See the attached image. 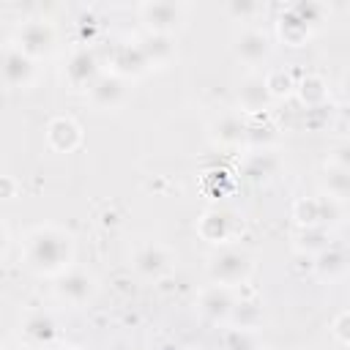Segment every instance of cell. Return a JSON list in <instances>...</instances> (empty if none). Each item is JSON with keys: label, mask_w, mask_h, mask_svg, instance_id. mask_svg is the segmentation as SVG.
Wrapping results in <instances>:
<instances>
[{"label": "cell", "mask_w": 350, "mask_h": 350, "mask_svg": "<svg viewBox=\"0 0 350 350\" xmlns=\"http://www.w3.org/2000/svg\"><path fill=\"white\" fill-rule=\"evenodd\" d=\"M8 350H11V347H8Z\"/></svg>", "instance_id": "cell-35"}, {"label": "cell", "mask_w": 350, "mask_h": 350, "mask_svg": "<svg viewBox=\"0 0 350 350\" xmlns=\"http://www.w3.org/2000/svg\"><path fill=\"white\" fill-rule=\"evenodd\" d=\"M200 309H202V314L211 317V320H227V317L232 314V309H235V301H232V295H230L227 287L213 284V287H208V290L200 295Z\"/></svg>", "instance_id": "cell-13"}, {"label": "cell", "mask_w": 350, "mask_h": 350, "mask_svg": "<svg viewBox=\"0 0 350 350\" xmlns=\"http://www.w3.org/2000/svg\"><path fill=\"white\" fill-rule=\"evenodd\" d=\"M347 262H350V257H347L345 249L328 246V249H323V252L317 254V260H314V271H317L320 276H325V279H334V276H339V273L347 268Z\"/></svg>", "instance_id": "cell-20"}, {"label": "cell", "mask_w": 350, "mask_h": 350, "mask_svg": "<svg viewBox=\"0 0 350 350\" xmlns=\"http://www.w3.org/2000/svg\"><path fill=\"white\" fill-rule=\"evenodd\" d=\"M331 246V238H328V230L325 227H304L298 232V249L301 252H323Z\"/></svg>", "instance_id": "cell-23"}, {"label": "cell", "mask_w": 350, "mask_h": 350, "mask_svg": "<svg viewBox=\"0 0 350 350\" xmlns=\"http://www.w3.org/2000/svg\"><path fill=\"white\" fill-rule=\"evenodd\" d=\"M57 295L68 304H85L93 295V279L82 271H68L57 282Z\"/></svg>", "instance_id": "cell-15"}, {"label": "cell", "mask_w": 350, "mask_h": 350, "mask_svg": "<svg viewBox=\"0 0 350 350\" xmlns=\"http://www.w3.org/2000/svg\"><path fill=\"white\" fill-rule=\"evenodd\" d=\"M88 96L90 101L98 107V109H115L123 104L126 98V82L123 77H118L115 71L112 74H101L90 88H88Z\"/></svg>", "instance_id": "cell-8"}, {"label": "cell", "mask_w": 350, "mask_h": 350, "mask_svg": "<svg viewBox=\"0 0 350 350\" xmlns=\"http://www.w3.org/2000/svg\"><path fill=\"white\" fill-rule=\"evenodd\" d=\"M279 33L287 44H301L306 36H309V25L295 14V8L284 11V16L279 19Z\"/></svg>", "instance_id": "cell-21"}, {"label": "cell", "mask_w": 350, "mask_h": 350, "mask_svg": "<svg viewBox=\"0 0 350 350\" xmlns=\"http://www.w3.org/2000/svg\"><path fill=\"white\" fill-rule=\"evenodd\" d=\"M254 8H257V5H252V3H232V5H230V11H232V14H241V16H243V14H252Z\"/></svg>", "instance_id": "cell-32"}, {"label": "cell", "mask_w": 350, "mask_h": 350, "mask_svg": "<svg viewBox=\"0 0 350 350\" xmlns=\"http://www.w3.org/2000/svg\"><path fill=\"white\" fill-rule=\"evenodd\" d=\"M334 334H336L339 342L350 345V312H345V314H339V317L334 320Z\"/></svg>", "instance_id": "cell-31"}, {"label": "cell", "mask_w": 350, "mask_h": 350, "mask_svg": "<svg viewBox=\"0 0 350 350\" xmlns=\"http://www.w3.org/2000/svg\"><path fill=\"white\" fill-rule=\"evenodd\" d=\"M98 77H101V66H98V57L93 49L79 46L77 52H71V57L66 63V79L74 88H90Z\"/></svg>", "instance_id": "cell-5"}, {"label": "cell", "mask_w": 350, "mask_h": 350, "mask_svg": "<svg viewBox=\"0 0 350 350\" xmlns=\"http://www.w3.org/2000/svg\"><path fill=\"white\" fill-rule=\"evenodd\" d=\"M246 131H249V126L238 118V115H221L213 126H211V137L219 142V145H241V142H246Z\"/></svg>", "instance_id": "cell-16"}, {"label": "cell", "mask_w": 350, "mask_h": 350, "mask_svg": "<svg viewBox=\"0 0 350 350\" xmlns=\"http://www.w3.org/2000/svg\"><path fill=\"white\" fill-rule=\"evenodd\" d=\"M325 189H328V197L334 200H350V172L331 164L325 170Z\"/></svg>", "instance_id": "cell-22"}, {"label": "cell", "mask_w": 350, "mask_h": 350, "mask_svg": "<svg viewBox=\"0 0 350 350\" xmlns=\"http://www.w3.org/2000/svg\"><path fill=\"white\" fill-rule=\"evenodd\" d=\"M36 74L33 57L25 55L19 46H8L3 52V79L8 88H27Z\"/></svg>", "instance_id": "cell-7"}, {"label": "cell", "mask_w": 350, "mask_h": 350, "mask_svg": "<svg viewBox=\"0 0 350 350\" xmlns=\"http://www.w3.org/2000/svg\"><path fill=\"white\" fill-rule=\"evenodd\" d=\"M109 60H112L118 77H139V74H145V71L150 68V63H148V57H145L139 41H137V44H129V41L115 44Z\"/></svg>", "instance_id": "cell-9"}, {"label": "cell", "mask_w": 350, "mask_h": 350, "mask_svg": "<svg viewBox=\"0 0 350 350\" xmlns=\"http://www.w3.org/2000/svg\"><path fill=\"white\" fill-rule=\"evenodd\" d=\"M66 350H79V347H66Z\"/></svg>", "instance_id": "cell-34"}, {"label": "cell", "mask_w": 350, "mask_h": 350, "mask_svg": "<svg viewBox=\"0 0 350 350\" xmlns=\"http://www.w3.org/2000/svg\"><path fill=\"white\" fill-rule=\"evenodd\" d=\"M268 139H273V129L271 126H249L246 131V142H254V145H265Z\"/></svg>", "instance_id": "cell-30"}, {"label": "cell", "mask_w": 350, "mask_h": 350, "mask_svg": "<svg viewBox=\"0 0 350 350\" xmlns=\"http://www.w3.org/2000/svg\"><path fill=\"white\" fill-rule=\"evenodd\" d=\"M295 219L301 227H325L339 219V205L334 197H309L295 205Z\"/></svg>", "instance_id": "cell-4"}, {"label": "cell", "mask_w": 350, "mask_h": 350, "mask_svg": "<svg viewBox=\"0 0 350 350\" xmlns=\"http://www.w3.org/2000/svg\"><path fill=\"white\" fill-rule=\"evenodd\" d=\"M134 268H137V273H142L145 279H159V276H164V273L170 271V254H167L164 246L148 243V246L137 249V254H134Z\"/></svg>", "instance_id": "cell-10"}, {"label": "cell", "mask_w": 350, "mask_h": 350, "mask_svg": "<svg viewBox=\"0 0 350 350\" xmlns=\"http://www.w3.org/2000/svg\"><path fill=\"white\" fill-rule=\"evenodd\" d=\"M139 16L150 27V33L170 36V30H175L183 22V5H178V3H145V5H139Z\"/></svg>", "instance_id": "cell-6"}, {"label": "cell", "mask_w": 350, "mask_h": 350, "mask_svg": "<svg viewBox=\"0 0 350 350\" xmlns=\"http://www.w3.org/2000/svg\"><path fill=\"white\" fill-rule=\"evenodd\" d=\"M224 350H257V347H254V339L249 336V331L235 328V331H230V334H227Z\"/></svg>", "instance_id": "cell-27"}, {"label": "cell", "mask_w": 350, "mask_h": 350, "mask_svg": "<svg viewBox=\"0 0 350 350\" xmlns=\"http://www.w3.org/2000/svg\"><path fill=\"white\" fill-rule=\"evenodd\" d=\"M139 46H142V52H145V57H148L150 66H161V63H167L175 55V46L170 41V36H164V33H148V36H142L139 38Z\"/></svg>", "instance_id": "cell-18"}, {"label": "cell", "mask_w": 350, "mask_h": 350, "mask_svg": "<svg viewBox=\"0 0 350 350\" xmlns=\"http://www.w3.org/2000/svg\"><path fill=\"white\" fill-rule=\"evenodd\" d=\"M273 170H276V159L268 150L252 153L246 161V175H252V178H268V175H273Z\"/></svg>", "instance_id": "cell-25"}, {"label": "cell", "mask_w": 350, "mask_h": 350, "mask_svg": "<svg viewBox=\"0 0 350 350\" xmlns=\"http://www.w3.org/2000/svg\"><path fill=\"white\" fill-rule=\"evenodd\" d=\"M232 49H235V55L243 63H260V60L268 57L271 44H268V36L265 33H260V30H243L241 36H235Z\"/></svg>", "instance_id": "cell-12"}, {"label": "cell", "mask_w": 350, "mask_h": 350, "mask_svg": "<svg viewBox=\"0 0 350 350\" xmlns=\"http://www.w3.org/2000/svg\"><path fill=\"white\" fill-rule=\"evenodd\" d=\"M331 164H334V167H342V170L350 172V139H345V142H339V145L334 148V159H331Z\"/></svg>", "instance_id": "cell-29"}, {"label": "cell", "mask_w": 350, "mask_h": 350, "mask_svg": "<svg viewBox=\"0 0 350 350\" xmlns=\"http://www.w3.org/2000/svg\"><path fill=\"white\" fill-rule=\"evenodd\" d=\"M25 260L38 273H55L71 260V238L57 227H38L27 235Z\"/></svg>", "instance_id": "cell-1"}, {"label": "cell", "mask_w": 350, "mask_h": 350, "mask_svg": "<svg viewBox=\"0 0 350 350\" xmlns=\"http://www.w3.org/2000/svg\"><path fill=\"white\" fill-rule=\"evenodd\" d=\"M252 273V257L241 249H219L208 257V279L219 287H232L246 282Z\"/></svg>", "instance_id": "cell-2"}, {"label": "cell", "mask_w": 350, "mask_h": 350, "mask_svg": "<svg viewBox=\"0 0 350 350\" xmlns=\"http://www.w3.org/2000/svg\"><path fill=\"white\" fill-rule=\"evenodd\" d=\"M52 44H55V30L46 22H41V19L22 22L19 30H16V46L25 55H30L33 60L41 57V55H46L52 49Z\"/></svg>", "instance_id": "cell-3"}, {"label": "cell", "mask_w": 350, "mask_h": 350, "mask_svg": "<svg viewBox=\"0 0 350 350\" xmlns=\"http://www.w3.org/2000/svg\"><path fill=\"white\" fill-rule=\"evenodd\" d=\"M232 232V219L227 211H208L200 219V235L211 243H221L227 241V235Z\"/></svg>", "instance_id": "cell-17"}, {"label": "cell", "mask_w": 350, "mask_h": 350, "mask_svg": "<svg viewBox=\"0 0 350 350\" xmlns=\"http://www.w3.org/2000/svg\"><path fill=\"white\" fill-rule=\"evenodd\" d=\"M265 82H268V90H271L273 98L282 96V93H290V88H293V79H290V74H284V71H271V74L265 77Z\"/></svg>", "instance_id": "cell-28"}, {"label": "cell", "mask_w": 350, "mask_h": 350, "mask_svg": "<svg viewBox=\"0 0 350 350\" xmlns=\"http://www.w3.org/2000/svg\"><path fill=\"white\" fill-rule=\"evenodd\" d=\"M230 317H232V320H238L243 331H249V328L260 320V309H257L254 304H235V309H232V314H230Z\"/></svg>", "instance_id": "cell-26"}, {"label": "cell", "mask_w": 350, "mask_h": 350, "mask_svg": "<svg viewBox=\"0 0 350 350\" xmlns=\"http://www.w3.org/2000/svg\"><path fill=\"white\" fill-rule=\"evenodd\" d=\"M271 90H268V82H265V77H246L243 82H241V88H238V104H241V109H246V112H260V109H265L268 104H271Z\"/></svg>", "instance_id": "cell-11"}, {"label": "cell", "mask_w": 350, "mask_h": 350, "mask_svg": "<svg viewBox=\"0 0 350 350\" xmlns=\"http://www.w3.org/2000/svg\"><path fill=\"white\" fill-rule=\"evenodd\" d=\"M298 93H301V101L306 107H323V101H325V82L320 77H304L301 85H298Z\"/></svg>", "instance_id": "cell-24"}, {"label": "cell", "mask_w": 350, "mask_h": 350, "mask_svg": "<svg viewBox=\"0 0 350 350\" xmlns=\"http://www.w3.org/2000/svg\"><path fill=\"white\" fill-rule=\"evenodd\" d=\"M22 331H25V336H27L30 342H36V345H49V342L55 339V334H57V325H55V320H52L49 314L36 312V314H30V317L25 320Z\"/></svg>", "instance_id": "cell-19"}, {"label": "cell", "mask_w": 350, "mask_h": 350, "mask_svg": "<svg viewBox=\"0 0 350 350\" xmlns=\"http://www.w3.org/2000/svg\"><path fill=\"white\" fill-rule=\"evenodd\" d=\"M345 96H347V101H350V74L345 77Z\"/></svg>", "instance_id": "cell-33"}, {"label": "cell", "mask_w": 350, "mask_h": 350, "mask_svg": "<svg viewBox=\"0 0 350 350\" xmlns=\"http://www.w3.org/2000/svg\"><path fill=\"white\" fill-rule=\"evenodd\" d=\"M46 139H49V145H52L55 150L68 153V150H74V148L79 145L82 131H79V126H77L71 118H55V120L46 126Z\"/></svg>", "instance_id": "cell-14"}]
</instances>
